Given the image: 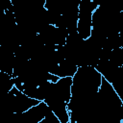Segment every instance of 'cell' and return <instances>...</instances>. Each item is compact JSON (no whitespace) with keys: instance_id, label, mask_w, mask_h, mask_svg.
I'll list each match as a JSON object with an SVG mask.
<instances>
[{"instance_id":"obj_4","label":"cell","mask_w":123,"mask_h":123,"mask_svg":"<svg viewBox=\"0 0 123 123\" xmlns=\"http://www.w3.org/2000/svg\"><path fill=\"white\" fill-rule=\"evenodd\" d=\"M38 123H61V122H60L59 119L56 117V115L50 111L45 115V117L42 118Z\"/></svg>"},{"instance_id":"obj_1","label":"cell","mask_w":123,"mask_h":123,"mask_svg":"<svg viewBox=\"0 0 123 123\" xmlns=\"http://www.w3.org/2000/svg\"><path fill=\"white\" fill-rule=\"evenodd\" d=\"M99 3L95 0H80L78 5L77 34L81 39L89 38L92 30V13Z\"/></svg>"},{"instance_id":"obj_2","label":"cell","mask_w":123,"mask_h":123,"mask_svg":"<svg viewBox=\"0 0 123 123\" xmlns=\"http://www.w3.org/2000/svg\"><path fill=\"white\" fill-rule=\"evenodd\" d=\"M49 111L48 106L44 102H39L24 112L9 114L6 123H38Z\"/></svg>"},{"instance_id":"obj_3","label":"cell","mask_w":123,"mask_h":123,"mask_svg":"<svg viewBox=\"0 0 123 123\" xmlns=\"http://www.w3.org/2000/svg\"><path fill=\"white\" fill-rule=\"evenodd\" d=\"M14 58L15 54L13 49L5 45H0V72L12 75Z\"/></svg>"}]
</instances>
